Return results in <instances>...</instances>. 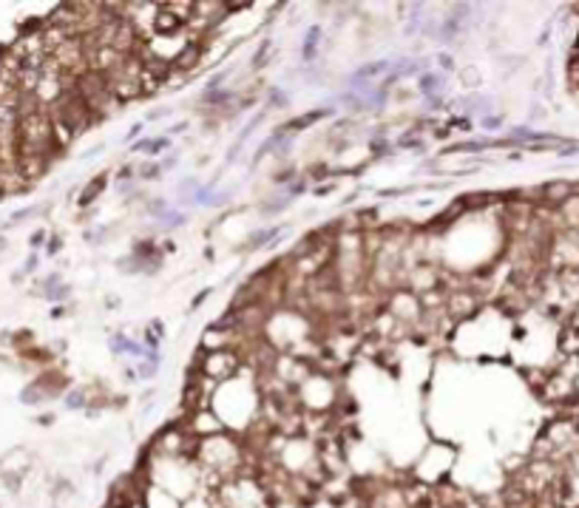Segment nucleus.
<instances>
[{"mask_svg":"<svg viewBox=\"0 0 579 508\" xmlns=\"http://www.w3.org/2000/svg\"><path fill=\"white\" fill-rule=\"evenodd\" d=\"M202 54H204L202 43H188V40H184V46L174 54V68L179 71V74H188V71H193L196 66H199Z\"/></svg>","mask_w":579,"mask_h":508,"instance_id":"obj_1","label":"nucleus"},{"mask_svg":"<svg viewBox=\"0 0 579 508\" xmlns=\"http://www.w3.org/2000/svg\"><path fill=\"white\" fill-rule=\"evenodd\" d=\"M176 32H184V23L176 18L174 12H168L162 3H159V12L154 18V34L156 37H174Z\"/></svg>","mask_w":579,"mask_h":508,"instance_id":"obj_2","label":"nucleus"},{"mask_svg":"<svg viewBox=\"0 0 579 508\" xmlns=\"http://www.w3.org/2000/svg\"><path fill=\"white\" fill-rule=\"evenodd\" d=\"M443 310L452 312V316H468V312L477 310V298H474L472 292H466V290H457V292L446 296V307Z\"/></svg>","mask_w":579,"mask_h":508,"instance_id":"obj_3","label":"nucleus"},{"mask_svg":"<svg viewBox=\"0 0 579 508\" xmlns=\"http://www.w3.org/2000/svg\"><path fill=\"white\" fill-rule=\"evenodd\" d=\"M570 196H574V184L570 182H548V184H542V202H548V204L562 208Z\"/></svg>","mask_w":579,"mask_h":508,"instance_id":"obj_4","label":"nucleus"},{"mask_svg":"<svg viewBox=\"0 0 579 508\" xmlns=\"http://www.w3.org/2000/svg\"><path fill=\"white\" fill-rule=\"evenodd\" d=\"M106 184H108V170H102V174L94 176V179H91L86 188H82V193H80V204H82V208H86V204H91V202H94L100 193L106 190Z\"/></svg>","mask_w":579,"mask_h":508,"instance_id":"obj_5","label":"nucleus"},{"mask_svg":"<svg viewBox=\"0 0 579 508\" xmlns=\"http://www.w3.org/2000/svg\"><path fill=\"white\" fill-rule=\"evenodd\" d=\"M326 114H330V111H307V114L298 116V120H290V122L284 125V131H301V128H307V125L318 122V120H324Z\"/></svg>","mask_w":579,"mask_h":508,"instance_id":"obj_6","label":"nucleus"},{"mask_svg":"<svg viewBox=\"0 0 579 508\" xmlns=\"http://www.w3.org/2000/svg\"><path fill=\"white\" fill-rule=\"evenodd\" d=\"M438 88H440V82H438L434 74H423V77H420V91H423V94H434Z\"/></svg>","mask_w":579,"mask_h":508,"instance_id":"obj_7","label":"nucleus"},{"mask_svg":"<svg viewBox=\"0 0 579 508\" xmlns=\"http://www.w3.org/2000/svg\"><path fill=\"white\" fill-rule=\"evenodd\" d=\"M162 148H168L165 136H162V140H148V142H142V145H140V150H145V154H159Z\"/></svg>","mask_w":579,"mask_h":508,"instance_id":"obj_8","label":"nucleus"},{"mask_svg":"<svg viewBox=\"0 0 579 508\" xmlns=\"http://www.w3.org/2000/svg\"><path fill=\"white\" fill-rule=\"evenodd\" d=\"M318 34H321V28H310L307 34V43H304V57H312V52H316V43H318Z\"/></svg>","mask_w":579,"mask_h":508,"instance_id":"obj_9","label":"nucleus"},{"mask_svg":"<svg viewBox=\"0 0 579 508\" xmlns=\"http://www.w3.org/2000/svg\"><path fill=\"white\" fill-rule=\"evenodd\" d=\"M199 398H202L199 386H196V384H188V389H184V403H188V406H196V403H199Z\"/></svg>","mask_w":579,"mask_h":508,"instance_id":"obj_10","label":"nucleus"},{"mask_svg":"<svg viewBox=\"0 0 579 508\" xmlns=\"http://www.w3.org/2000/svg\"><path fill=\"white\" fill-rule=\"evenodd\" d=\"M463 86H480V74H477V68H463Z\"/></svg>","mask_w":579,"mask_h":508,"instance_id":"obj_11","label":"nucleus"},{"mask_svg":"<svg viewBox=\"0 0 579 508\" xmlns=\"http://www.w3.org/2000/svg\"><path fill=\"white\" fill-rule=\"evenodd\" d=\"M264 238H272V230H258V233H253V236H250V244H247V247H262Z\"/></svg>","mask_w":579,"mask_h":508,"instance_id":"obj_12","label":"nucleus"},{"mask_svg":"<svg viewBox=\"0 0 579 508\" xmlns=\"http://www.w3.org/2000/svg\"><path fill=\"white\" fill-rule=\"evenodd\" d=\"M142 176H145V179H154V176H159V168L156 165H145L142 168Z\"/></svg>","mask_w":579,"mask_h":508,"instance_id":"obj_13","label":"nucleus"},{"mask_svg":"<svg viewBox=\"0 0 579 508\" xmlns=\"http://www.w3.org/2000/svg\"><path fill=\"white\" fill-rule=\"evenodd\" d=\"M68 406H71V409H77V406H82V394H80V392L68 394Z\"/></svg>","mask_w":579,"mask_h":508,"instance_id":"obj_14","label":"nucleus"},{"mask_svg":"<svg viewBox=\"0 0 579 508\" xmlns=\"http://www.w3.org/2000/svg\"><path fill=\"white\" fill-rule=\"evenodd\" d=\"M43 238H46V233H43V230H37L34 236H32V242H28V244H32V247H40V244H43Z\"/></svg>","mask_w":579,"mask_h":508,"instance_id":"obj_15","label":"nucleus"},{"mask_svg":"<svg viewBox=\"0 0 579 508\" xmlns=\"http://www.w3.org/2000/svg\"><path fill=\"white\" fill-rule=\"evenodd\" d=\"M440 66H443V68H454V62H452L448 54H440Z\"/></svg>","mask_w":579,"mask_h":508,"instance_id":"obj_16","label":"nucleus"},{"mask_svg":"<svg viewBox=\"0 0 579 508\" xmlns=\"http://www.w3.org/2000/svg\"><path fill=\"white\" fill-rule=\"evenodd\" d=\"M140 131H142V125H134V128H131V134H128L125 140H134V136H140Z\"/></svg>","mask_w":579,"mask_h":508,"instance_id":"obj_17","label":"nucleus"},{"mask_svg":"<svg viewBox=\"0 0 579 508\" xmlns=\"http://www.w3.org/2000/svg\"><path fill=\"white\" fill-rule=\"evenodd\" d=\"M60 250V238H52V244H48V253H57Z\"/></svg>","mask_w":579,"mask_h":508,"instance_id":"obj_18","label":"nucleus"},{"mask_svg":"<svg viewBox=\"0 0 579 508\" xmlns=\"http://www.w3.org/2000/svg\"><path fill=\"white\" fill-rule=\"evenodd\" d=\"M486 125H488V128H497V125H500V116H494V120H486Z\"/></svg>","mask_w":579,"mask_h":508,"instance_id":"obj_19","label":"nucleus"},{"mask_svg":"<svg viewBox=\"0 0 579 508\" xmlns=\"http://www.w3.org/2000/svg\"><path fill=\"white\" fill-rule=\"evenodd\" d=\"M131 174H134V168H122V170H120V176H122V179H128Z\"/></svg>","mask_w":579,"mask_h":508,"instance_id":"obj_20","label":"nucleus"},{"mask_svg":"<svg viewBox=\"0 0 579 508\" xmlns=\"http://www.w3.org/2000/svg\"><path fill=\"white\" fill-rule=\"evenodd\" d=\"M52 420H54L52 414H43V418H40V420H37V423H43V426H48V423H52Z\"/></svg>","mask_w":579,"mask_h":508,"instance_id":"obj_21","label":"nucleus"},{"mask_svg":"<svg viewBox=\"0 0 579 508\" xmlns=\"http://www.w3.org/2000/svg\"><path fill=\"white\" fill-rule=\"evenodd\" d=\"M3 247H6V238H0V250H3Z\"/></svg>","mask_w":579,"mask_h":508,"instance_id":"obj_22","label":"nucleus"}]
</instances>
